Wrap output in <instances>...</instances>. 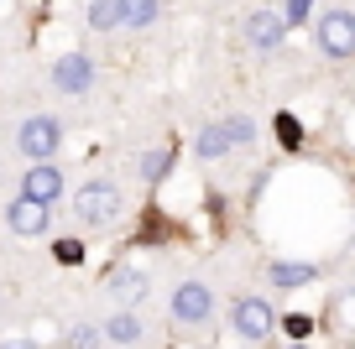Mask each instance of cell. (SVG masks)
Masks as SVG:
<instances>
[{"mask_svg": "<svg viewBox=\"0 0 355 349\" xmlns=\"http://www.w3.org/2000/svg\"><path fill=\"white\" fill-rule=\"evenodd\" d=\"M73 214H78V224H94V229L115 224V219H121V193H115V183H84L73 193Z\"/></svg>", "mask_w": 355, "mask_h": 349, "instance_id": "6da1fadb", "label": "cell"}, {"mask_svg": "<svg viewBox=\"0 0 355 349\" xmlns=\"http://www.w3.org/2000/svg\"><path fill=\"white\" fill-rule=\"evenodd\" d=\"M319 47H324V57H334V63L355 57V16L350 11H324L319 16Z\"/></svg>", "mask_w": 355, "mask_h": 349, "instance_id": "7a4b0ae2", "label": "cell"}, {"mask_svg": "<svg viewBox=\"0 0 355 349\" xmlns=\"http://www.w3.org/2000/svg\"><path fill=\"white\" fill-rule=\"evenodd\" d=\"M58 141H63V120H53V115H32V120L16 131V146H21L32 162H47V156L58 152Z\"/></svg>", "mask_w": 355, "mask_h": 349, "instance_id": "3957f363", "label": "cell"}, {"mask_svg": "<svg viewBox=\"0 0 355 349\" xmlns=\"http://www.w3.org/2000/svg\"><path fill=\"white\" fill-rule=\"evenodd\" d=\"M230 323H235V334H241V339H266L272 328H277V313H272L266 297H235Z\"/></svg>", "mask_w": 355, "mask_h": 349, "instance_id": "277c9868", "label": "cell"}, {"mask_svg": "<svg viewBox=\"0 0 355 349\" xmlns=\"http://www.w3.org/2000/svg\"><path fill=\"white\" fill-rule=\"evenodd\" d=\"M282 37H288V21H282L277 11H266V6H261V11H251V16H245V42H251L261 57H272V53H277V47H282Z\"/></svg>", "mask_w": 355, "mask_h": 349, "instance_id": "5b68a950", "label": "cell"}, {"mask_svg": "<svg viewBox=\"0 0 355 349\" xmlns=\"http://www.w3.org/2000/svg\"><path fill=\"white\" fill-rule=\"evenodd\" d=\"M167 313H173V323H204V318L214 313V297L204 282H183L173 292V303H167Z\"/></svg>", "mask_w": 355, "mask_h": 349, "instance_id": "8992f818", "label": "cell"}, {"mask_svg": "<svg viewBox=\"0 0 355 349\" xmlns=\"http://www.w3.org/2000/svg\"><path fill=\"white\" fill-rule=\"evenodd\" d=\"M53 89H63V94H89V89H94V63H89L84 53H63L53 63Z\"/></svg>", "mask_w": 355, "mask_h": 349, "instance_id": "52a82bcc", "label": "cell"}, {"mask_svg": "<svg viewBox=\"0 0 355 349\" xmlns=\"http://www.w3.org/2000/svg\"><path fill=\"white\" fill-rule=\"evenodd\" d=\"M21 193H26V198H37V204H47V208L63 198V172L53 167V156H47V162H32V167H26Z\"/></svg>", "mask_w": 355, "mask_h": 349, "instance_id": "ba28073f", "label": "cell"}, {"mask_svg": "<svg viewBox=\"0 0 355 349\" xmlns=\"http://www.w3.org/2000/svg\"><path fill=\"white\" fill-rule=\"evenodd\" d=\"M6 224L16 229V235H42L47 229V204H37V198H11V208H6Z\"/></svg>", "mask_w": 355, "mask_h": 349, "instance_id": "9c48e42d", "label": "cell"}, {"mask_svg": "<svg viewBox=\"0 0 355 349\" xmlns=\"http://www.w3.org/2000/svg\"><path fill=\"white\" fill-rule=\"evenodd\" d=\"M110 297L121 307H141V297H146V271H136V266H115L110 271Z\"/></svg>", "mask_w": 355, "mask_h": 349, "instance_id": "30bf717a", "label": "cell"}, {"mask_svg": "<svg viewBox=\"0 0 355 349\" xmlns=\"http://www.w3.org/2000/svg\"><path fill=\"white\" fill-rule=\"evenodd\" d=\"M105 339H110V344H121V349H136V344H141L146 328H141V318H136V307H121V313L105 318Z\"/></svg>", "mask_w": 355, "mask_h": 349, "instance_id": "8fae6325", "label": "cell"}, {"mask_svg": "<svg viewBox=\"0 0 355 349\" xmlns=\"http://www.w3.org/2000/svg\"><path fill=\"white\" fill-rule=\"evenodd\" d=\"M266 276H272V287H309L319 271H313L309 261H272V266H266Z\"/></svg>", "mask_w": 355, "mask_h": 349, "instance_id": "7c38bea8", "label": "cell"}, {"mask_svg": "<svg viewBox=\"0 0 355 349\" xmlns=\"http://www.w3.org/2000/svg\"><path fill=\"white\" fill-rule=\"evenodd\" d=\"M167 167H173V152H167V146H152V152H141V156H136V172H141L146 183H162V177H167Z\"/></svg>", "mask_w": 355, "mask_h": 349, "instance_id": "4fadbf2b", "label": "cell"}, {"mask_svg": "<svg viewBox=\"0 0 355 349\" xmlns=\"http://www.w3.org/2000/svg\"><path fill=\"white\" fill-rule=\"evenodd\" d=\"M157 11H162V0H121V21L136 26V32H141V26H152Z\"/></svg>", "mask_w": 355, "mask_h": 349, "instance_id": "5bb4252c", "label": "cell"}, {"mask_svg": "<svg viewBox=\"0 0 355 349\" xmlns=\"http://www.w3.org/2000/svg\"><path fill=\"white\" fill-rule=\"evenodd\" d=\"M89 26H94V32H115V26H125L121 21V0H94V6H89Z\"/></svg>", "mask_w": 355, "mask_h": 349, "instance_id": "9a60e30c", "label": "cell"}, {"mask_svg": "<svg viewBox=\"0 0 355 349\" xmlns=\"http://www.w3.org/2000/svg\"><path fill=\"white\" fill-rule=\"evenodd\" d=\"M193 146H199L204 162H220V156L230 152V136H225V125H209V131H199V141H193Z\"/></svg>", "mask_w": 355, "mask_h": 349, "instance_id": "2e32d148", "label": "cell"}, {"mask_svg": "<svg viewBox=\"0 0 355 349\" xmlns=\"http://www.w3.org/2000/svg\"><path fill=\"white\" fill-rule=\"evenodd\" d=\"M225 136H230V146H251L256 141V120H245V115H230V120H220Z\"/></svg>", "mask_w": 355, "mask_h": 349, "instance_id": "e0dca14e", "label": "cell"}, {"mask_svg": "<svg viewBox=\"0 0 355 349\" xmlns=\"http://www.w3.org/2000/svg\"><path fill=\"white\" fill-rule=\"evenodd\" d=\"M105 344V328H89V323H78L73 334H68V349H100Z\"/></svg>", "mask_w": 355, "mask_h": 349, "instance_id": "ac0fdd59", "label": "cell"}, {"mask_svg": "<svg viewBox=\"0 0 355 349\" xmlns=\"http://www.w3.org/2000/svg\"><path fill=\"white\" fill-rule=\"evenodd\" d=\"M282 6H288V11H282V21H288V26H303L313 16V0H282Z\"/></svg>", "mask_w": 355, "mask_h": 349, "instance_id": "d6986e66", "label": "cell"}, {"mask_svg": "<svg viewBox=\"0 0 355 349\" xmlns=\"http://www.w3.org/2000/svg\"><path fill=\"white\" fill-rule=\"evenodd\" d=\"M277 136H282V146H288V152H293V146H298V141H303V131H298V120H293L288 109H282V115H277Z\"/></svg>", "mask_w": 355, "mask_h": 349, "instance_id": "ffe728a7", "label": "cell"}, {"mask_svg": "<svg viewBox=\"0 0 355 349\" xmlns=\"http://www.w3.org/2000/svg\"><path fill=\"white\" fill-rule=\"evenodd\" d=\"M53 256L63 266H78V261H84V245H78V240H53Z\"/></svg>", "mask_w": 355, "mask_h": 349, "instance_id": "44dd1931", "label": "cell"}, {"mask_svg": "<svg viewBox=\"0 0 355 349\" xmlns=\"http://www.w3.org/2000/svg\"><path fill=\"white\" fill-rule=\"evenodd\" d=\"M282 328H288V334H293V339H309V334H313V323H309V318H303V313H293V318H282Z\"/></svg>", "mask_w": 355, "mask_h": 349, "instance_id": "7402d4cb", "label": "cell"}, {"mask_svg": "<svg viewBox=\"0 0 355 349\" xmlns=\"http://www.w3.org/2000/svg\"><path fill=\"white\" fill-rule=\"evenodd\" d=\"M0 349H37V344H26V339H6Z\"/></svg>", "mask_w": 355, "mask_h": 349, "instance_id": "603a6c76", "label": "cell"}, {"mask_svg": "<svg viewBox=\"0 0 355 349\" xmlns=\"http://www.w3.org/2000/svg\"><path fill=\"white\" fill-rule=\"evenodd\" d=\"M288 349H303V344H288Z\"/></svg>", "mask_w": 355, "mask_h": 349, "instance_id": "cb8c5ba5", "label": "cell"}]
</instances>
